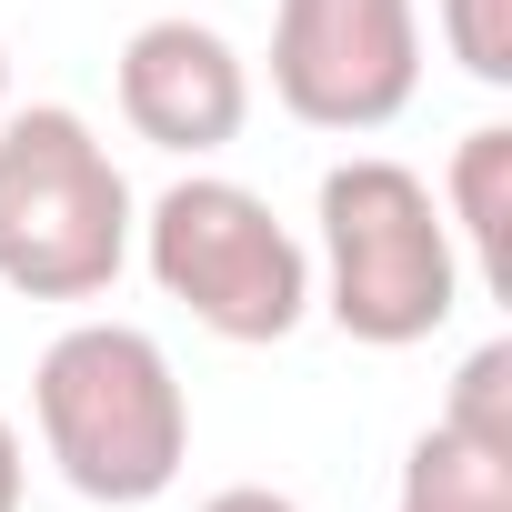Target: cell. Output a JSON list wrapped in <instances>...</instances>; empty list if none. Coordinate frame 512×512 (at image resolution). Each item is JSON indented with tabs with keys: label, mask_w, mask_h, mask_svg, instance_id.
Wrapping results in <instances>:
<instances>
[{
	"label": "cell",
	"mask_w": 512,
	"mask_h": 512,
	"mask_svg": "<svg viewBox=\"0 0 512 512\" xmlns=\"http://www.w3.org/2000/svg\"><path fill=\"white\" fill-rule=\"evenodd\" d=\"M121 121L151 151L211 161L251 121V71H241V51L211 21H141L121 41Z\"/></svg>",
	"instance_id": "obj_6"
},
{
	"label": "cell",
	"mask_w": 512,
	"mask_h": 512,
	"mask_svg": "<svg viewBox=\"0 0 512 512\" xmlns=\"http://www.w3.org/2000/svg\"><path fill=\"white\" fill-rule=\"evenodd\" d=\"M422 91V0H272V101L302 131H392Z\"/></svg>",
	"instance_id": "obj_5"
},
{
	"label": "cell",
	"mask_w": 512,
	"mask_h": 512,
	"mask_svg": "<svg viewBox=\"0 0 512 512\" xmlns=\"http://www.w3.org/2000/svg\"><path fill=\"white\" fill-rule=\"evenodd\" d=\"M442 51L482 91H502L512 81V0H442Z\"/></svg>",
	"instance_id": "obj_10"
},
{
	"label": "cell",
	"mask_w": 512,
	"mask_h": 512,
	"mask_svg": "<svg viewBox=\"0 0 512 512\" xmlns=\"http://www.w3.org/2000/svg\"><path fill=\"white\" fill-rule=\"evenodd\" d=\"M442 422H452L462 442H492V452H512V342H482V352L452 372V402H442Z\"/></svg>",
	"instance_id": "obj_9"
},
{
	"label": "cell",
	"mask_w": 512,
	"mask_h": 512,
	"mask_svg": "<svg viewBox=\"0 0 512 512\" xmlns=\"http://www.w3.org/2000/svg\"><path fill=\"white\" fill-rule=\"evenodd\" d=\"M141 251H151V282L221 342H292L312 312V251L251 181L221 171L171 181L141 221Z\"/></svg>",
	"instance_id": "obj_4"
},
{
	"label": "cell",
	"mask_w": 512,
	"mask_h": 512,
	"mask_svg": "<svg viewBox=\"0 0 512 512\" xmlns=\"http://www.w3.org/2000/svg\"><path fill=\"white\" fill-rule=\"evenodd\" d=\"M21 482H31V472H21V432L0 422V512H21Z\"/></svg>",
	"instance_id": "obj_12"
},
{
	"label": "cell",
	"mask_w": 512,
	"mask_h": 512,
	"mask_svg": "<svg viewBox=\"0 0 512 512\" xmlns=\"http://www.w3.org/2000/svg\"><path fill=\"white\" fill-rule=\"evenodd\" d=\"M41 452L81 502H161L191 462V392L141 322H71L31 372Z\"/></svg>",
	"instance_id": "obj_1"
},
{
	"label": "cell",
	"mask_w": 512,
	"mask_h": 512,
	"mask_svg": "<svg viewBox=\"0 0 512 512\" xmlns=\"http://www.w3.org/2000/svg\"><path fill=\"white\" fill-rule=\"evenodd\" d=\"M131 262V181L81 111H0V292L101 302Z\"/></svg>",
	"instance_id": "obj_3"
},
{
	"label": "cell",
	"mask_w": 512,
	"mask_h": 512,
	"mask_svg": "<svg viewBox=\"0 0 512 512\" xmlns=\"http://www.w3.org/2000/svg\"><path fill=\"white\" fill-rule=\"evenodd\" d=\"M0 111H11V61H0Z\"/></svg>",
	"instance_id": "obj_13"
},
{
	"label": "cell",
	"mask_w": 512,
	"mask_h": 512,
	"mask_svg": "<svg viewBox=\"0 0 512 512\" xmlns=\"http://www.w3.org/2000/svg\"><path fill=\"white\" fill-rule=\"evenodd\" d=\"M312 302L372 352H412L462 312V251H452V221H442V201L412 161L362 151V161L322 171Z\"/></svg>",
	"instance_id": "obj_2"
},
{
	"label": "cell",
	"mask_w": 512,
	"mask_h": 512,
	"mask_svg": "<svg viewBox=\"0 0 512 512\" xmlns=\"http://www.w3.org/2000/svg\"><path fill=\"white\" fill-rule=\"evenodd\" d=\"M442 221L472 241V272L492 282V292H512V131L502 121H482V131H462V151H452V171H442Z\"/></svg>",
	"instance_id": "obj_7"
},
{
	"label": "cell",
	"mask_w": 512,
	"mask_h": 512,
	"mask_svg": "<svg viewBox=\"0 0 512 512\" xmlns=\"http://www.w3.org/2000/svg\"><path fill=\"white\" fill-rule=\"evenodd\" d=\"M392 512H512V452L462 442L452 422H432L402 452V502Z\"/></svg>",
	"instance_id": "obj_8"
},
{
	"label": "cell",
	"mask_w": 512,
	"mask_h": 512,
	"mask_svg": "<svg viewBox=\"0 0 512 512\" xmlns=\"http://www.w3.org/2000/svg\"><path fill=\"white\" fill-rule=\"evenodd\" d=\"M191 512H302L292 492H262V482H231V492H211V502H191Z\"/></svg>",
	"instance_id": "obj_11"
}]
</instances>
